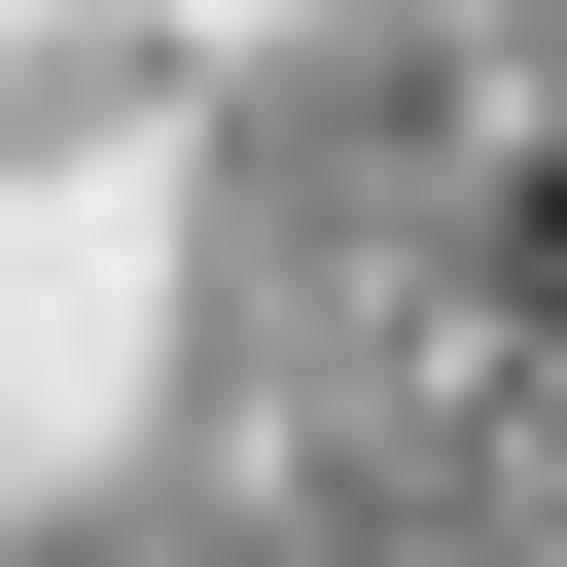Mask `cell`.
I'll list each match as a JSON object with an SVG mask.
<instances>
[{"instance_id": "6da1fadb", "label": "cell", "mask_w": 567, "mask_h": 567, "mask_svg": "<svg viewBox=\"0 0 567 567\" xmlns=\"http://www.w3.org/2000/svg\"><path fill=\"white\" fill-rule=\"evenodd\" d=\"M496 319H567V177H496Z\"/></svg>"}]
</instances>
